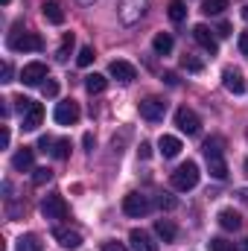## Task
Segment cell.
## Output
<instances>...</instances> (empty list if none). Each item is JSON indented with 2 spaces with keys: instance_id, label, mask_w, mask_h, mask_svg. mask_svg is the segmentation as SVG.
Masks as SVG:
<instances>
[{
  "instance_id": "obj_15",
  "label": "cell",
  "mask_w": 248,
  "mask_h": 251,
  "mask_svg": "<svg viewBox=\"0 0 248 251\" xmlns=\"http://www.w3.org/2000/svg\"><path fill=\"white\" fill-rule=\"evenodd\" d=\"M53 237L59 240V246H62V249L76 251L79 246H82V234H79V231H70V228H56V231H53Z\"/></svg>"
},
{
  "instance_id": "obj_16",
  "label": "cell",
  "mask_w": 248,
  "mask_h": 251,
  "mask_svg": "<svg viewBox=\"0 0 248 251\" xmlns=\"http://www.w3.org/2000/svg\"><path fill=\"white\" fill-rule=\"evenodd\" d=\"M222 85H225L231 94H243V91H246V79H243V73L234 70V67L222 70Z\"/></svg>"
},
{
  "instance_id": "obj_23",
  "label": "cell",
  "mask_w": 248,
  "mask_h": 251,
  "mask_svg": "<svg viewBox=\"0 0 248 251\" xmlns=\"http://www.w3.org/2000/svg\"><path fill=\"white\" fill-rule=\"evenodd\" d=\"M85 88H88V94H102L108 88V79L102 73H91V76H85Z\"/></svg>"
},
{
  "instance_id": "obj_33",
  "label": "cell",
  "mask_w": 248,
  "mask_h": 251,
  "mask_svg": "<svg viewBox=\"0 0 248 251\" xmlns=\"http://www.w3.org/2000/svg\"><path fill=\"white\" fill-rule=\"evenodd\" d=\"M76 62H79V67H88V64L94 62V47H82L79 56H76Z\"/></svg>"
},
{
  "instance_id": "obj_22",
  "label": "cell",
  "mask_w": 248,
  "mask_h": 251,
  "mask_svg": "<svg viewBox=\"0 0 248 251\" xmlns=\"http://www.w3.org/2000/svg\"><path fill=\"white\" fill-rule=\"evenodd\" d=\"M18 251H41L44 249V243H41V237L38 234H24V237H18Z\"/></svg>"
},
{
  "instance_id": "obj_13",
  "label": "cell",
  "mask_w": 248,
  "mask_h": 251,
  "mask_svg": "<svg viewBox=\"0 0 248 251\" xmlns=\"http://www.w3.org/2000/svg\"><path fill=\"white\" fill-rule=\"evenodd\" d=\"M108 73L117 79V82H123V85H128V82H134V76H137V70H134V64L123 62V59H114V62L108 64Z\"/></svg>"
},
{
  "instance_id": "obj_21",
  "label": "cell",
  "mask_w": 248,
  "mask_h": 251,
  "mask_svg": "<svg viewBox=\"0 0 248 251\" xmlns=\"http://www.w3.org/2000/svg\"><path fill=\"white\" fill-rule=\"evenodd\" d=\"M41 15H44L50 24H56V26H59V24H64V12H62V6H59L56 0H47V3L41 6Z\"/></svg>"
},
{
  "instance_id": "obj_4",
  "label": "cell",
  "mask_w": 248,
  "mask_h": 251,
  "mask_svg": "<svg viewBox=\"0 0 248 251\" xmlns=\"http://www.w3.org/2000/svg\"><path fill=\"white\" fill-rule=\"evenodd\" d=\"M146 9H149V0H120L117 15H120V21L125 26H131V24H137L146 15Z\"/></svg>"
},
{
  "instance_id": "obj_39",
  "label": "cell",
  "mask_w": 248,
  "mask_h": 251,
  "mask_svg": "<svg viewBox=\"0 0 248 251\" xmlns=\"http://www.w3.org/2000/svg\"><path fill=\"white\" fill-rule=\"evenodd\" d=\"M0 82H12V64L9 62H3V79Z\"/></svg>"
},
{
  "instance_id": "obj_1",
  "label": "cell",
  "mask_w": 248,
  "mask_h": 251,
  "mask_svg": "<svg viewBox=\"0 0 248 251\" xmlns=\"http://www.w3.org/2000/svg\"><path fill=\"white\" fill-rule=\"evenodd\" d=\"M222 146H225V140L222 137H207L204 140V146H201V152H204V158H207V167H210V176L213 178H228V164H225V155H222Z\"/></svg>"
},
{
  "instance_id": "obj_10",
  "label": "cell",
  "mask_w": 248,
  "mask_h": 251,
  "mask_svg": "<svg viewBox=\"0 0 248 251\" xmlns=\"http://www.w3.org/2000/svg\"><path fill=\"white\" fill-rule=\"evenodd\" d=\"M193 38H196V44H198V47H204L210 56H216V53H219V41H216V35H213L204 24H196V26H193Z\"/></svg>"
},
{
  "instance_id": "obj_41",
  "label": "cell",
  "mask_w": 248,
  "mask_h": 251,
  "mask_svg": "<svg viewBox=\"0 0 248 251\" xmlns=\"http://www.w3.org/2000/svg\"><path fill=\"white\" fill-rule=\"evenodd\" d=\"M164 79H167V85H173V88L178 85V76H175V73H164Z\"/></svg>"
},
{
  "instance_id": "obj_18",
  "label": "cell",
  "mask_w": 248,
  "mask_h": 251,
  "mask_svg": "<svg viewBox=\"0 0 248 251\" xmlns=\"http://www.w3.org/2000/svg\"><path fill=\"white\" fill-rule=\"evenodd\" d=\"M158 149H161V155H164V158H175L184 146H181V140H178V137H173V134H161Z\"/></svg>"
},
{
  "instance_id": "obj_44",
  "label": "cell",
  "mask_w": 248,
  "mask_h": 251,
  "mask_svg": "<svg viewBox=\"0 0 248 251\" xmlns=\"http://www.w3.org/2000/svg\"><path fill=\"white\" fill-rule=\"evenodd\" d=\"M219 35H222V38L231 35V24H222V26H219Z\"/></svg>"
},
{
  "instance_id": "obj_38",
  "label": "cell",
  "mask_w": 248,
  "mask_h": 251,
  "mask_svg": "<svg viewBox=\"0 0 248 251\" xmlns=\"http://www.w3.org/2000/svg\"><path fill=\"white\" fill-rule=\"evenodd\" d=\"M15 102H18V111H21V114H24V111H26V108L32 105V100H26V97H18Z\"/></svg>"
},
{
  "instance_id": "obj_2",
  "label": "cell",
  "mask_w": 248,
  "mask_h": 251,
  "mask_svg": "<svg viewBox=\"0 0 248 251\" xmlns=\"http://www.w3.org/2000/svg\"><path fill=\"white\" fill-rule=\"evenodd\" d=\"M198 176H201V173H198V164H196V161H187V164H181V167L173 173L170 181H173V187L178 190V193H187V190H193L198 184Z\"/></svg>"
},
{
  "instance_id": "obj_26",
  "label": "cell",
  "mask_w": 248,
  "mask_h": 251,
  "mask_svg": "<svg viewBox=\"0 0 248 251\" xmlns=\"http://www.w3.org/2000/svg\"><path fill=\"white\" fill-rule=\"evenodd\" d=\"M228 9V0H204L201 3V12L204 15H222Z\"/></svg>"
},
{
  "instance_id": "obj_6",
  "label": "cell",
  "mask_w": 248,
  "mask_h": 251,
  "mask_svg": "<svg viewBox=\"0 0 248 251\" xmlns=\"http://www.w3.org/2000/svg\"><path fill=\"white\" fill-rule=\"evenodd\" d=\"M164 114H167V102H164L161 97H146V100H140V117H143V120L161 123Z\"/></svg>"
},
{
  "instance_id": "obj_3",
  "label": "cell",
  "mask_w": 248,
  "mask_h": 251,
  "mask_svg": "<svg viewBox=\"0 0 248 251\" xmlns=\"http://www.w3.org/2000/svg\"><path fill=\"white\" fill-rule=\"evenodd\" d=\"M41 47H44V41L38 32H12L9 35V50H15V53H38Z\"/></svg>"
},
{
  "instance_id": "obj_35",
  "label": "cell",
  "mask_w": 248,
  "mask_h": 251,
  "mask_svg": "<svg viewBox=\"0 0 248 251\" xmlns=\"http://www.w3.org/2000/svg\"><path fill=\"white\" fill-rule=\"evenodd\" d=\"M99 251H128L123 246V243H117V240H105L102 246H99Z\"/></svg>"
},
{
  "instance_id": "obj_29",
  "label": "cell",
  "mask_w": 248,
  "mask_h": 251,
  "mask_svg": "<svg viewBox=\"0 0 248 251\" xmlns=\"http://www.w3.org/2000/svg\"><path fill=\"white\" fill-rule=\"evenodd\" d=\"M50 155H53V158H59V161H64V158L70 155V140H67V137L56 140V143H53V152H50Z\"/></svg>"
},
{
  "instance_id": "obj_42",
  "label": "cell",
  "mask_w": 248,
  "mask_h": 251,
  "mask_svg": "<svg viewBox=\"0 0 248 251\" xmlns=\"http://www.w3.org/2000/svg\"><path fill=\"white\" fill-rule=\"evenodd\" d=\"M82 143H85V149L91 152V149H94V134H85V137H82Z\"/></svg>"
},
{
  "instance_id": "obj_37",
  "label": "cell",
  "mask_w": 248,
  "mask_h": 251,
  "mask_svg": "<svg viewBox=\"0 0 248 251\" xmlns=\"http://www.w3.org/2000/svg\"><path fill=\"white\" fill-rule=\"evenodd\" d=\"M240 53L248 59V32H240Z\"/></svg>"
},
{
  "instance_id": "obj_45",
  "label": "cell",
  "mask_w": 248,
  "mask_h": 251,
  "mask_svg": "<svg viewBox=\"0 0 248 251\" xmlns=\"http://www.w3.org/2000/svg\"><path fill=\"white\" fill-rule=\"evenodd\" d=\"M240 199H243V201H248V190H240Z\"/></svg>"
},
{
  "instance_id": "obj_46",
  "label": "cell",
  "mask_w": 248,
  "mask_h": 251,
  "mask_svg": "<svg viewBox=\"0 0 248 251\" xmlns=\"http://www.w3.org/2000/svg\"><path fill=\"white\" fill-rule=\"evenodd\" d=\"M243 18L248 21V6H243Z\"/></svg>"
},
{
  "instance_id": "obj_5",
  "label": "cell",
  "mask_w": 248,
  "mask_h": 251,
  "mask_svg": "<svg viewBox=\"0 0 248 251\" xmlns=\"http://www.w3.org/2000/svg\"><path fill=\"white\" fill-rule=\"evenodd\" d=\"M149 210H152V201H149V196H143V193H128L123 199V213L131 216V219H140V216H146Z\"/></svg>"
},
{
  "instance_id": "obj_28",
  "label": "cell",
  "mask_w": 248,
  "mask_h": 251,
  "mask_svg": "<svg viewBox=\"0 0 248 251\" xmlns=\"http://www.w3.org/2000/svg\"><path fill=\"white\" fill-rule=\"evenodd\" d=\"M181 67L190 70V73H201V70H204V62L196 59V56H190V53H184V56H181Z\"/></svg>"
},
{
  "instance_id": "obj_8",
  "label": "cell",
  "mask_w": 248,
  "mask_h": 251,
  "mask_svg": "<svg viewBox=\"0 0 248 251\" xmlns=\"http://www.w3.org/2000/svg\"><path fill=\"white\" fill-rule=\"evenodd\" d=\"M175 126H178L184 134H198V128H201V120H198V114H196L193 108L181 105V108L175 111Z\"/></svg>"
},
{
  "instance_id": "obj_30",
  "label": "cell",
  "mask_w": 248,
  "mask_h": 251,
  "mask_svg": "<svg viewBox=\"0 0 248 251\" xmlns=\"http://www.w3.org/2000/svg\"><path fill=\"white\" fill-rule=\"evenodd\" d=\"M155 204H158L161 210H175V207H178V199H175V196H170V193H161Z\"/></svg>"
},
{
  "instance_id": "obj_27",
  "label": "cell",
  "mask_w": 248,
  "mask_h": 251,
  "mask_svg": "<svg viewBox=\"0 0 248 251\" xmlns=\"http://www.w3.org/2000/svg\"><path fill=\"white\" fill-rule=\"evenodd\" d=\"M187 18V6L181 0H170V21H175V24H181Z\"/></svg>"
},
{
  "instance_id": "obj_25",
  "label": "cell",
  "mask_w": 248,
  "mask_h": 251,
  "mask_svg": "<svg viewBox=\"0 0 248 251\" xmlns=\"http://www.w3.org/2000/svg\"><path fill=\"white\" fill-rule=\"evenodd\" d=\"M73 44H76V38H73V32H67L62 38V44H59V50H56V59H59V62H67V59H70Z\"/></svg>"
},
{
  "instance_id": "obj_12",
  "label": "cell",
  "mask_w": 248,
  "mask_h": 251,
  "mask_svg": "<svg viewBox=\"0 0 248 251\" xmlns=\"http://www.w3.org/2000/svg\"><path fill=\"white\" fill-rule=\"evenodd\" d=\"M44 120V108H41V102H32L24 114H21V128L24 131H35L38 126Z\"/></svg>"
},
{
  "instance_id": "obj_32",
  "label": "cell",
  "mask_w": 248,
  "mask_h": 251,
  "mask_svg": "<svg viewBox=\"0 0 248 251\" xmlns=\"http://www.w3.org/2000/svg\"><path fill=\"white\" fill-rule=\"evenodd\" d=\"M50 178H53V170H47V167H38V170H35V176H32V184H35V187H41V184H47Z\"/></svg>"
},
{
  "instance_id": "obj_19",
  "label": "cell",
  "mask_w": 248,
  "mask_h": 251,
  "mask_svg": "<svg viewBox=\"0 0 248 251\" xmlns=\"http://www.w3.org/2000/svg\"><path fill=\"white\" fill-rule=\"evenodd\" d=\"M155 234H158L164 243H175L178 228H175V222H173V219H158V222H155Z\"/></svg>"
},
{
  "instance_id": "obj_11",
  "label": "cell",
  "mask_w": 248,
  "mask_h": 251,
  "mask_svg": "<svg viewBox=\"0 0 248 251\" xmlns=\"http://www.w3.org/2000/svg\"><path fill=\"white\" fill-rule=\"evenodd\" d=\"M53 117H56V123H59V126L79 123V105H76L73 100H64V102H59V105H56Z\"/></svg>"
},
{
  "instance_id": "obj_34",
  "label": "cell",
  "mask_w": 248,
  "mask_h": 251,
  "mask_svg": "<svg viewBox=\"0 0 248 251\" xmlns=\"http://www.w3.org/2000/svg\"><path fill=\"white\" fill-rule=\"evenodd\" d=\"M41 91H44V97H59V82H56V79H47V82L41 85Z\"/></svg>"
},
{
  "instance_id": "obj_24",
  "label": "cell",
  "mask_w": 248,
  "mask_h": 251,
  "mask_svg": "<svg viewBox=\"0 0 248 251\" xmlns=\"http://www.w3.org/2000/svg\"><path fill=\"white\" fill-rule=\"evenodd\" d=\"M152 47H155V53H158V56H167V53H173V35H167V32H158V35L152 38Z\"/></svg>"
},
{
  "instance_id": "obj_31",
  "label": "cell",
  "mask_w": 248,
  "mask_h": 251,
  "mask_svg": "<svg viewBox=\"0 0 248 251\" xmlns=\"http://www.w3.org/2000/svg\"><path fill=\"white\" fill-rule=\"evenodd\" d=\"M210 251H240L234 243H228L225 237H213L210 240Z\"/></svg>"
},
{
  "instance_id": "obj_7",
  "label": "cell",
  "mask_w": 248,
  "mask_h": 251,
  "mask_svg": "<svg viewBox=\"0 0 248 251\" xmlns=\"http://www.w3.org/2000/svg\"><path fill=\"white\" fill-rule=\"evenodd\" d=\"M41 213H44V219H67V201H64V196H59V193L47 196L41 201Z\"/></svg>"
},
{
  "instance_id": "obj_40",
  "label": "cell",
  "mask_w": 248,
  "mask_h": 251,
  "mask_svg": "<svg viewBox=\"0 0 248 251\" xmlns=\"http://www.w3.org/2000/svg\"><path fill=\"white\" fill-rule=\"evenodd\" d=\"M137 155H140V158H149V155H152V146H149V143H140Z\"/></svg>"
},
{
  "instance_id": "obj_9",
  "label": "cell",
  "mask_w": 248,
  "mask_h": 251,
  "mask_svg": "<svg viewBox=\"0 0 248 251\" xmlns=\"http://www.w3.org/2000/svg\"><path fill=\"white\" fill-rule=\"evenodd\" d=\"M44 79H47V64L44 62L24 64V70H21V82L24 85H44Z\"/></svg>"
},
{
  "instance_id": "obj_43",
  "label": "cell",
  "mask_w": 248,
  "mask_h": 251,
  "mask_svg": "<svg viewBox=\"0 0 248 251\" xmlns=\"http://www.w3.org/2000/svg\"><path fill=\"white\" fill-rule=\"evenodd\" d=\"M9 137H12V134H9V128H6V126H3V137H0V143H3V149H6V146H9Z\"/></svg>"
},
{
  "instance_id": "obj_47",
  "label": "cell",
  "mask_w": 248,
  "mask_h": 251,
  "mask_svg": "<svg viewBox=\"0 0 248 251\" xmlns=\"http://www.w3.org/2000/svg\"><path fill=\"white\" fill-rule=\"evenodd\" d=\"M240 251H248V240H246V246H243V249H240Z\"/></svg>"
},
{
  "instance_id": "obj_20",
  "label": "cell",
  "mask_w": 248,
  "mask_h": 251,
  "mask_svg": "<svg viewBox=\"0 0 248 251\" xmlns=\"http://www.w3.org/2000/svg\"><path fill=\"white\" fill-rule=\"evenodd\" d=\"M32 158H35V152H32L29 146H24L21 152H15V155H12V167H15V170H21V173H26V170H32Z\"/></svg>"
},
{
  "instance_id": "obj_17",
  "label": "cell",
  "mask_w": 248,
  "mask_h": 251,
  "mask_svg": "<svg viewBox=\"0 0 248 251\" xmlns=\"http://www.w3.org/2000/svg\"><path fill=\"white\" fill-rule=\"evenodd\" d=\"M216 219H219V225H222L225 231H240V228H243V216H240L234 207H222Z\"/></svg>"
},
{
  "instance_id": "obj_36",
  "label": "cell",
  "mask_w": 248,
  "mask_h": 251,
  "mask_svg": "<svg viewBox=\"0 0 248 251\" xmlns=\"http://www.w3.org/2000/svg\"><path fill=\"white\" fill-rule=\"evenodd\" d=\"M53 143H56L53 137H41V140H38V149H41V152H53Z\"/></svg>"
},
{
  "instance_id": "obj_14",
  "label": "cell",
  "mask_w": 248,
  "mask_h": 251,
  "mask_svg": "<svg viewBox=\"0 0 248 251\" xmlns=\"http://www.w3.org/2000/svg\"><path fill=\"white\" fill-rule=\"evenodd\" d=\"M128 243H131L134 251H158V243H155L146 231H140V228H134V231L128 234Z\"/></svg>"
},
{
  "instance_id": "obj_48",
  "label": "cell",
  "mask_w": 248,
  "mask_h": 251,
  "mask_svg": "<svg viewBox=\"0 0 248 251\" xmlns=\"http://www.w3.org/2000/svg\"><path fill=\"white\" fill-rule=\"evenodd\" d=\"M82 3H94V0H82Z\"/></svg>"
}]
</instances>
